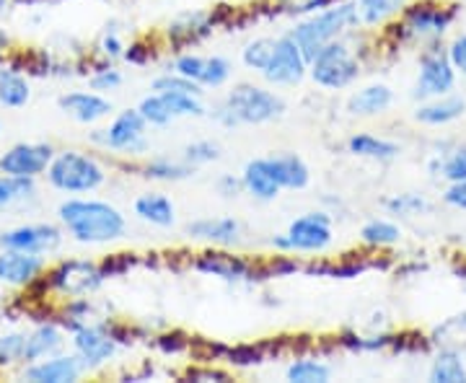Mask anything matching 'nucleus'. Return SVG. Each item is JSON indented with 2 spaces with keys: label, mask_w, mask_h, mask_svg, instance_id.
Masks as SVG:
<instances>
[{
  "label": "nucleus",
  "mask_w": 466,
  "mask_h": 383,
  "mask_svg": "<svg viewBox=\"0 0 466 383\" xmlns=\"http://www.w3.org/2000/svg\"><path fill=\"white\" fill-rule=\"evenodd\" d=\"M459 18V5L446 0H410L400 16L386 24V39L397 47L443 42Z\"/></svg>",
  "instance_id": "f257e3e1"
},
{
  "label": "nucleus",
  "mask_w": 466,
  "mask_h": 383,
  "mask_svg": "<svg viewBox=\"0 0 466 383\" xmlns=\"http://www.w3.org/2000/svg\"><path fill=\"white\" fill-rule=\"evenodd\" d=\"M57 217L78 244H112L127 234V217L112 202L70 197L57 207Z\"/></svg>",
  "instance_id": "f03ea898"
},
{
  "label": "nucleus",
  "mask_w": 466,
  "mask_h": 383,
  "mask_svg": "<svg viewBox=\"0 0 466 383\" xmlns=\"http://www.w3.org/2000/svg\"><path fill=\"white\" fill-rule=\"evenodd\" d=\"M288 112L285 99L259 84H236L218 101L216 106L210 109V117L216 119L220 127L226 130H236V127H259V125H269L283 119Z\"/></svg>",
  "instance_id": "7ed1b4c3"
},
{
  "label": "nucleus",
  "mask_w": 466,
  "mask_h": 383,
  "mask_svg": "<svg viewBox=\"0 0 466 383\" xmlns=\"http://www.w3.org/2000/svg\"><path fill=\"white\" fill-rule=\"evenodd\" d=\"M358 29H363V26H360L355 0H337L317 14H309L296 21V26L288 34L299 42L306 60H311L321 47H327L334 39H342Z\"/></svg>",
  "instance_id": "20e7f679"
},
{
  "label": "nucleus",
  "mask_w": 466,
  "mask_h": 383,
  "mask_svg": "<svg viewBox=\"0 0 466 383\" xmlns=\"http://www.w3.org/2000/svg\"><path fill=\"white\" fill-rule=\"evenodd\" d=\"M360 76H363V57L355 47V32L329 42L309 60V78L324 91H345L358 84Z\"/></svg>",
  "instance_id": "39448f33"
},
{
  "label": "nucleus",
  "mask_w": 466,
  "mask_h": 383,
  "mask_svg": "<svg viewBox=\"0 0 466 383\" xmlns=\"http://www.w3.org/2000/svg\"><path fill=\"white\" fill-rule=\"evenodd\" d=\"M50 186L66 195H91L106 182V168L96 156L84 150H60L45 171Z\"/></svg>",
  "instance_id": "423d86ee"
},
{
  "label": "nucleus",
  "mask_w": 466,
  "mask_h": 383,
  "mask_svg": "<svg viewBox=\"0 0 466 383\" xmlns=\"http://www.w3.org/2000/svg\"><path fill=\"white\" fill-rule=\"evenodd\" d=\"M334 244V216L329 210H311L293 217L285 234L269 238L278 254H324Z\"/></svg>",
  "instance_id": "0eeeda50"
},
{
  "label": "nucleus",
  "mask_w": 466,
  "mask_h": 383,
  "mask_svg": "<svg viewBox=\"0 0 466 383\" xmlns=\"http://www.w3.org/2000/svg\"><path fill=\"white\" fill-rule=\"evenodd\" d=\"M91 146L125 158H143L150 148L148 122L137 112V106L122 109L106 127H96L91 133Z\"/></svg>",
  "instance_id": "6e6552de"
},
{
  "label": "nucleus",
  "mask_w": 466,
  "mask_h": 383,
  "mask_svg": "<svg viewBox=\"0 0 466 383\" xmlns=\"http://www.w3.org/2000/svg\"><path fill=\"white\" fill-rule=\"evenodd\" d=\"M104 283H106L104 269L91 259H63L50 269H45L42 275V285L66 300L94 296Z\"/></svg>",
  "instance_id": "1a4fd4ad"
},
{
  "label": "nucleus",
  "mask_w": 466,
  "mask_h": 383,
  "mask_svg": "<svg viewBox=\"0 0 466 383\" xmlns=\"http://www.w3.org/2000/svg\"><path fill=\"white\" fill-rule=\"evenodd\" d=\"M456 81H459V73L451 66L443 42H433V45L420 47L417 78L415 86H412V99L417 104L428 99H438V96H446L451 91H456Z\"/></svg>",
  "instance_id": "9d476101"
},
{
  "label": "nucleus",
  "mask_w": 466,
  "mask_h": 383,
  "mask_svg": "<svg viewBox=\"0 0 466 383\" xmlns=\"http://www.w3.org/2000/svg\"><path fill=\"white\" fill-rule=\"evenodd\" d=\"M306 76H309V60L299 47V42L290 34L278 36L272 57L262 70L265 84L272 88H293V86L303 84Z\"/></svg>",
  "instance_id": "9b49d317"
},
{
  "label": "nucleus",
  "mask_w": 466,
  "mask_h": 383,
  "mask_svg": "<svg viewBox=\"0 0 466 383\" xmlns=\"http://www.w3.org/2000/svg\"><path fill=\"white\" fill-rule=\"evenodd\" d=\"M192 269H198L208 277H218V280H226V283H257V280H265V272L262 265H254L247 257H238L226 249H210L198 254L192 259Z\"/></svg>",
  "instance_id": "f8f14e48"
},
{
  "label": "nucleus",
  "mask_w": 466,
  "mask_h": 383,
  "mask_svg": "<svg viewBox=\"0 0 466 383\" xmlns=\"http://www.w3.org/2000/svg\"><path fill=\"white\" fill-rule=\"evenodd\" d=\"M223 8L226 5H218L213 11H184L177 18H171L167 24V32H164L167 42L177 52L200 45L226 21Z\"/></svg>",
  "instance_id": "ddd939ff"
},
{
  "label": "nucleus",
  "mask_w": 466,
  "mask_h": 383,
  "mask_svg": "<svg viewBox=\"0 0 466 383\" xmlns=\"http://www.w3.org/2000/svg\"><path fill=\"white\" fill-rule=\"evenodd\" d=\"M119 348H122V345H119L115 337H112V332H109L106 318L88 321L81 329L73 332V352H76L78 360L84 363L86 373L106 366V363L115 358Z\"/></svg>",
  "instance_id": "4468645a"
},
{
  "label": "nucleus",
  "mask_w": 466,
  "mask_h": 383,
  "mask_svg": "<svg viewBox=\"0 0 466 383\" xmlns=\"http://www.w3.org/2000/svg\"><path fill=\"white\" fill-rule=\"evenodd\" d=\"M55 153L50 143H16L0 156V174L36 179L47 171Z\"/></svg>",
  "instance_id": "2eb2a0df"
},
{
  "label": "nucleus",
  "mask_w": 466,
  "mask_h": 383,
  "mask_svg": "<svg viewBox=\"0 0 466 383\" xmlns=\"http://www.w3.org/2000/svg\"><path fill=\"white\" fill-rule=\"evenodd\" d=\"M63 244V231L50 223H29V226H16L5 234H0V249L24 251V254H42L47 257L52 251L60 249Z\"/></svg>",
  "instance_id": "dca6fc26"
},
{
  "label": "nucleus",
  "mask_w": 466,
  "mask_h": 383,
  "mask_svg": "<svg viewBox=\"0 0 466 383\" xmlns=\"http://www.w3.org/2000/svg\"><path fill=\"white\" fill-rule=\"evenodd\" d=\"M47 262L42 254H24V251H0V285L8 287H32L42 280Z\"/></svg>",
  "instance_id": "f3484780"
},
{
  "label": "nucleus",
  "mask_w": 466,
  "mask_h": 383,
  "mask_svg": "<svg viewBox=\"0 0 466 383\" xmlns=\"http://www.w3.org/2000/svg\"><path fill=\"white\" fill-rule=\"evenodd\" d=\"M57 106L66 112L67 117L76 119L78 125H96L101 119H106L115 106L106 94H99V91H70V94H63L57 99Z\"/></svg>",
  "instance_id": "a211bd4d"
},
{
  "label": "nucleus",
  "mask_w": 466,
  "mask_h": 383,
  "mask_svg": "<svg viewBox=\"0 0 466 383\" xmlns=\"http://www.w3.org/2000/svg\"><path fill=\"white\" fill-rule=\"evenodd\" d=\"M86 373L78 355H60L55 352L45 360H36L24 368V378L32 383H76Z\"/></svg>",
  "instance_id": "6ab92c4d"
},
{
  "label": "nucleus",
  "mask_w": 466,
  "mask_h": 383,
  "mask_svg": "<svg viewBox=\"0 0 466 383\" xmlns=\"http://www.w3.org/2000/svg\"><path fill=\"white\" fill-rule=\"evenodd\" d=\"M184 231L195 241H205V244H213L220 249H228V247H236L241 241L244 226L233 216L198 217V220H189Z\"/></svg>",
  "instance_id": "aec40b11"
},
{
  "label": "nucleus",
  "mask_w": 466,
  "mask_h": 383,
  "mask_svg": "<svg viewBox=\"0 0 466 383\" xmlns=\"http://www.w3.org/2000/svg\"><path fill=\"white\" fill-rule=\"evenodd\" d=\"M466 115V99L459 94H446L438 99L420 101L415 109V122L425 125V127H449L453 122Z\"/></svg>",
  "instance_id": "412c9836"
},
{
  "label": "nucleus",
  "mask_w": 466,
  "mask_h": 383,
  "mask_svg": "<svg viewBox=\"0 0 466 383\" xmlns=\"http://www.w3.org/2000/svg\"><path fill=\"white\" fill-rule=\"evenodd\" d=\"M394 99L397 94L391 91V86L368 84L350 94L348 112L352 117H381L394 106Z\"/></svg>",
  "instance_id": "4be33fe9"
},
{
  "label": "nucleus",
  "mask_w": 466,
  "mask_h": 383,
  "mask_svg": "<svg viewBox=\"0 0 466 383\" xmlns=\"http://www.w3.org/2000/svg\"><path fill=\"white\" fill-rule=\"evenodd\" d=\"M66 345V329L60 327V321H45L39 327H34L32 332L26 334V342H24V363H36V360H45L55 352L63 350Z\"/></svg>",
  "instance_id": "5701e85b"
},
{
  "label": "nucleus",
  "mask_w": 466,
  "mask_h": 383,
  "mask_svg": "<svg viewBox=\"0 0 466 383\" xmlns=\"http://www.w3.org/2000/svg\"><path fill=\"white\" fill-rule=\"evenodd\" d=\"M267 164L272 168L275 179L283 189H290V192H300L311 184V168L309 164L300 158L299 153L293 150H280V153H272L267 156Z\"/></svg>",
  "instance_id": "b1692460"
},
{
  "label": "nucleus",
  "mask_w": 466,
  "mask_h": 383,
  "mask_svg": "<svg viewBox=\"0 0 466 383\" xmlns=\"http://www.w3.org/2000/svg\"><path fill=\"white\" fill-rule=\"evenodd\" d=\"M241 182H244V195H249L257 202H275L280 197L283 186L278 184L272 168L265 158H251L241 171Z\"/></svg>",
  "instance_id": "393cba45"
},
{
  "label": "nucleus",
  "mask_w": 466,
  "mask_h": 383,
  "mask_svg": "<svg viewBox=\"0 0 466 383\" xmlns=\"http://www.w3.org/2000/svg\"><path fill=\"white\" fill-rule=\"evenodd\" d=\"M350 156L355 158H366V161H376V164H391L401 156V146L373 133H355L350 135L345 143Z\"/></svg>",
  "instance_id": "a878e982"
},
{
  "label": "nucleus",
  "mask_w": 466,
  "mask_h": 383,
  "mask_svg": "<svg viewBox=\"0 0 466 383\" xmlns=\"http://www.w3.org/2000/svg\"><path fill=\"white\" fill-rule=\"evenodd\" d=\"M133 213L137 220L153 228H171L177 223V205L164 192H143L140 197H135Z\"/></svg>",
  "instance_id": "bb28decb"
},
{
  "label": "nucleus",
  "mask_w": 466,
  "mask_h": 383,
  "mask_svg": "<svg viewBox=\"0 0 466 383\" xmlns=\"http://www.w3.org/2000/svg\"><path fill=\"white\" fill-rule=\"evenodd\" d=\"M135 171H140V176L146 179H153V182H164V184H177L187 182L198 174V168L189 166L184 158H168V156H156V158H148L143 161L140 166H130Z\"/></svg>",
  "instance_id": "cd10ccee"
},
{
  "label": "nucleus",
  "mask_w": 466,
  "mask_h": 383,
  "mask_svg": "<svg viewBox=\"0 0 466 383\" xmlns=\"http://www.w3.org/2000/svg\"><path fill=\"white\" fill-rule=\"evenodd\" d=\"M431 383H466V352L459 348H438L428 368Z\"/></svg>",
  "instance_id": "c85d7f7f"
},
{
  "label": "nucleus",
  "mask_w": 466,
  "mask_h": 383,
  "mask_svg": "<svg viewBox=\"0 0 466 383\" xmlns=\"http://www.w3.org/2000/svg\"><path fill=\"white\" fill-rule=\"evenodd\" d=\"M358 238L360 244L370 251H383V249H394L397 244H401V226L391 217H370L360 226L358 231Z\"/></svg>",
  "instance_id": "c756f323"
},
{
  "label": "nucleus",
  "mask_w": 466,
  "mask_h": 383,
  "mask_svg": "<svg viewBox=\"0 0 466 383\" xmlns=\"http://www.w3.org/2000/svg\"><path fill=\"white\" fill-rule=\"evenodd\" d=\"M428 171L435 179H443L446 184L466 179V146H449L443 150H435L428 161Z\"/></svg>",
  "instance_id": "7c9ffc66"
},
{
  "label": "nucleus",
  "mask_w": 466,
  "mask_h": 383,
  "mask_svg": "<svg viewBox=\"0 0 466 383\" xmlns=\"http://www.w3.org/2000/svg\"><path fill=\"white\" fill-rule=\"evenodd\" d=\"M410 0H355L363 29H381L400 16Z\"/></svg>",
  "instance_id": "2f4dec72"
},
{
  "label": "nucleus",
  "mask_w": 466,
  "mask_h": 383,
  "mask_svg": "<svg viewBox=\"0 0 466 383\" xmlns=\"http://www.w3.org/2000/svg\"><path fill=\"white\" fill-rule=\"evenodd\" d=\"M32 99L29 78L18 67H3L0 70V106L5 109H21Z\"/></svg>",
  "instance_id": "473e14b6"
},
{
  "label": "nucleus",
  "mask_w": 466,
  "mask_h": 383,
  "mask_svg": "<svg viewBox=\"0 0 466 383\" xmlns=\"http://www.w3.org/2000/svg\"><path fill=\"white\" fill-rule=\"evenodd\" d=\"M288 383H329L332 381V366L317 355H299L290 366L285 368Z\"/></svg>",
  "instance_id": "72a5a7b5"
},
{
  "label": "nucleus",
  "mask_w": 466,
  "mask_h": 383,
  "mask_svg": "<svg viewBox=\"0 0 466 383\" xmlns=\"http://www.w3.org/2000/svg\"><path fill=\"white\" fill-rule=\"evenodd\" d=\"M394 332H373V334H358L352 329H342L337 334V345L348 352H383L394 348Z\"/></svg>",
  "instance_id": "f704fd0d"
},
{
  "label": "nucleus",
  "mask_w": 466,
  "mask_h": 383,
  "mask_svg": "<svg viewBox=\"0 0 466 383\" xmlns=\"http://www.w3.org/2000/svg\"><path fill=\"white\" fill-rule=\"evenodd\" d=\"M383 210L394 217H417L433 210V202L417 192H400L383 200Z\"/></svg>",
  "instance_id": "c9c22d12"
},
{
  "label": "nucleus",
  "mask_w": 466,
  "mask_h": 383,
  "mask_svg": "<svg viewBox=\"0 0 466 383\" xmlns=\"http://www.w3.org/2000/svg\"><path fill=\"white\" fill-rule=\"evenodd\" d=\"M34 197H36V179L0 174V207L24 205V202L34 200Z\"/></svg>",
  "instance_id": "e433bc0d"
},
{
  "label": "nucleus",
  "mask_w": 466,
  "mask_h": 383,
  "mask_svg": "<svg viewBox=\"0 0 466 383\" xmlns=\"http://www.w3.org/2000/svg\"><path fill=\"white\" fill-rule=\"evenodd\" d=\"M431 342L438 348H459L466 352V311L456 314V317L446 318L433 334Z\"/></svg>",
  "instance_id": "4c0bfd02"
},
{
  "label": "nucleus",
  "mask_w": 466,
  "mask_h": 383,
  "mask_svg": "<svg viewBox=\"0 0 466 383\" xmlns=\"http://www.w3.org/2000/svg\"><path fill=\"white\" fill-rule=\"evenodd\" d=\"M137 112L148 122V127H158V130H164V127H168L177 119L171 115L167 99L158 91H150L148 96H143L140 104H137Z\"/></svg>",
  "instance_id": "58836bf2"
},
{
  "label": "nucleus",
  "mask_w": 466,
  "mask_h": 383,
  "mask_svg": "<svg viewBox=\"0 0 466 383\" xmlns=\"http://www.w3.org/2000/svg\"><path fill=\"white\" fill-rule=\"evenodd\" d=\"M272 50H275V36H257V39H251V42L244 45L241 63H244V67H249V70L262 76V70H265L269 57H272Z\"/></svg>",
  "instance_id": "ea45409f"
},
{
  "label": "nucleus",
  "mask_w": 466,
  "mask_h": 383,
  "mask_svg": "<svg viewBox=\"0 0 466 383\" xmlns=\"http://www.w3.org/2000/svg\"><path fill=\"white\" fill-rule=\"evenodd\" d=\"M167 99L171 115L179 117H205L208 115V106L202 104V96L198 94H187V91H167L161 94Z\"/></svg>",
  "instance_id": "a19ab883"
},
{
  "label": "nucleus",
  "mask_w": 466,
  "mask_h": 383,
  "mask_svg": "<svg viewBox=\"0 0 466 383\" xmlns=\"http://www.w3.org/2000/svg\"><path fill=\"white\" fill-rule=\"evenodd\" d=\"M233 76V66L228 57L223 55H210L205 60V70L200 76V86L205 91H216V88H223V86L231 81Z\"/></svg>",
  "instance_id": "79ce46f5"
},
{
  "label": "nucleus",
  "mask_w": 466,
  "mask_h": 383,
  "mask_svg": "<svg viewBox=\"0 0 466 383\" xmlns=\"http://www.w3.org/2000/svg\"><path fill=\"white\" fill-rule=\"evenodd\" d=\"M220 156H223V148H220V143L210 140V137H205V140H195V143L184 146V150H182L184 161H187L189 166H195V168L210 166V164L220 161Z\"/></svg>",
  "instance_id": "37998d69"
},
{
  "label": "nucleus",
  "mask_w": 466,
  "mask_h": 383,
  "mask_svg": "<svg viewBox=\"0 0 466 383\" xmlns=\"http://www.w3.org/2000/svg\"><path fill=\"white\" fill-rule=\"evenodd\" d=\"M153 339V348L164 355H182V352L192 350V337H187L179 329H167V332L150 334Z\"/></svg>",
  "instance_id": "c03bdc74"
},
{
  "label": "nucleus",
  "mask_w": 466,
  "mask_h": 383,
  "mask_svg": "<svg viewBox=\"0 0 466 383\" xmlns=\"http://www.w3.org/2000/svg\"><path fill=\"white\" fill-rule=\"evenodd\" d=\"M205 60H208V57H205V55H198V52H179V55L171 60L168 70H174V73H179L184 78L200 84V76L202 70H205Z\"/></svg>",
  "instance_id": "a18cd8bd"
},
{
  "label": "nucleus",
  "mask_w": 466,
  "mask_h": 383,
  "mask_svg": "<svg viewBox=\"0 0 466 383\" xmlns=\"http://www.w3.org/2000/svg\"><path fill=\"white\" fill-rule=\"evenodd\" d=\"M265 360V348L262 345H236L226 350L223 363H228L233 368H251L259 366Z\"/></svg>",
  "instance_id": "49530a36"
},
{
  "label": "nucleus",
  "mask_w": 466,
  "mask_h": 383,
  "mask_svg": "<svg viewBox=\"0 0 466 383\" xmlns=\"http://www.w3.org/2000/svg\"><path fill=\"white\" fill-rule=\"evenodd\" d=\"M24 342L26 334L11 332L0 337V368H11L16 363H24Z\"/></svg>",
  "instance_id": "de8ad7c7"
},
{
  "label": "nucleus",
  "mask_w": 466,
  "mask_h": 383,
  "mask_svg": "<svg viewBox=\"0 0 466 383\" xmlns=\"http://www.w3.org/2000/svg\"><path fill=\"white\" fill-rule=\"evenodd\" d=\"M125 42H122V36H119V29H116V24H106V29L101 34L99 45H96V50H99L101 60H106V63H116V60H122V55H125Z\"/></svg>",
  "instance_id": "09e8293b"
},
{
  "label": "nucleus",
  "mask_w": 466,
  "mask_h": 383,
  "mask_svg": "<svg viewBox=\"0 0 466 383\" xmlns=\"http://www.w3.org/2000/svg\"><path fill=\"white\" fill-rule=\"evenodd\" d=\"M122 84H125V76H122V70H116L115 66L96 67V70L91 73V78H88V86H91L94 91H99V94L116 91Z\"/></svg>",
  "instance_id": "8fccbe9b"
},
{
  "label": "nucleus",
  "mask_w": 466,
  "mask_h": 383,
  "mask_svg": "<svg viewBox=\"0 0 466 383\" xmlns=\"http://www.w3.org/2000/svg\"><path fill=\"white\" fill-rule=\"evenodd\" d=\"M272 3L283 14H290V16H309V14H317L321 8L332 5L337 0H272Z\"/></svg>",
  "instance_id": "3c124183"
},
{
  "label": "nucleus",
  "mask_w": 466,
  "mask_h": 383,
  "mask_svg": "<svg viewBox=\"0 0 466 383\" xmlns=\"http://www.w3.org/2000/svg\"><path fill=\"white\" fill-rule=\"evenodd\" d=\"M300 265L293 259V257H288V254H278L275 251V257L262 265V272H265V280L269 277H288V275H293V272H299Z\"/></svg>",
  "instance_id": "603ef678"
},
{
  "label": "nucleus",
  "mask_w": 466,
  "mask_h": 383,
  "mask_svg": "<svg viewBox=\"0 0 466 383\" xmlns=\"http://www.w3.org/2000/svg\"><path fill=\"white\" fill-rule=\"evenodd\" d=\"M446 55H449L453 70L461 78H466V32H459L451 36L449 45H446Z\"/></svg>",
  "instance_id": "864d4df0"
},
{
  "label": "nucleus",
  "mask_w": 466,
  "mask_h": 383,
  "mask_svg": "<svg viewBox=\"0 0 466 383\" xmlns=\"http://www.w3.org/2000/svg\"><path fill=\"white\" fill-rule=\"evenodd\" d=\"M153 57H156V50L150 47V42H146V39H135V42H130V45L125 47V55H122V60L130 63V66H148Z\"/></svg>",
  "instance_id": "5fc2aeb1"
},
{
  "label": "nucleus",
  "mask_w": 466,
  "mask_h": 383,
  "mask_svg": "<svg viewBox=\"0 0 466 383\" xmlns=\"http://www.w3.org/2000/svg\"><path fill=\"white\" fill-rule=\"evenodd\" d=\"M184 378L198 383H223L228 381L231 376H228V370H220V368H213V363H205V366L200 368H189V370L184 373Z\"/></svg>",
  "instance_id": "6e6d98bb"
},
{
  "label": "nucleus",
  "mask_w": 466,
  "mask_h": 383,
  "mask_svg": "<svg viewBox=\"0 0 466 383\" xmlns=\"http://www.w3.org/2000/svg\"><path fill=\"white\" fill-rule=\"evenodd\" d=\"M216 189L220 197L226 200H236L244 195V182H241V174H220L216 182Z\"/></svg>",
  "instance_id": "4d7b16f0"
},
{
  "label": "nucleus",
  "mask_w": 466,
  "mask_h": 383,
  "mask_svg": "<svg viewBox=\"0 0 466 383\" xmlns=\"http://www.w3.org/2000/svg\"><path fill=\"white\" fill-rule=\"evenodd\" d=\"M135 265H137V257H135V254H112L109 259L101 262V269H104L106 277H116V275L127 272V269Z\"/></svg>",
  "instance_id": "13d9d810"
},
{
  "label": "nucleus",
  "mask_w": 466,
  "mask_h": 383,
  "mask_svg": "<svg viewBox=\"0 0 466 383\" xmlns=\"http://www.w3.org/2000/svg\"><path fill=\"white\" fill-rule=\"evenodd\" d=\"M441 200H443V205L453 207V210H466V179L446 184V189H443Z\"/></svg>",
  "instance_id": "bf43d9fd"
},
{
  "label": "nucleus",
  "mask_w": 466,
  "mask_h": 383,
  "mask_svg": "<svg viewBox=\"0 0 466 383\" xmlns=\"http://www.w3.org/2000/svg\"><path fill=\"white\" fill-rule=\"evenodd\" d=\"M453 272H456V277L464 283V293H466V262H461V265H456L453 267Z\"/></svg>",
  "instance_id": "052dcab7"
},
{
  "label": "nucleus",
  "mask_w": 466,
  "mask_h": 383,
  "mask_svg": "<svg viewBox=\"0 0 466 383\" xmlns=\"http://www.w3.org/2000/svg\"><path fill=\"white\" fill-rule=\"evenodd\" d=\"M5 47H8V36L5 32H0V63L5 60Z\"/></svg>",
  "instance_id": "680f3d73"
},
{
  "label": "nucleus",
  "mask_w": 466,
  "mask_h": 383,
  "mask_svg": "<svg viewBox=\"0 0 466 383\" xmlns=\"http://www.w3.org/2000/svg\"><path fill=\"white\" fill-rule=\"evenodd\" d=\"M0 130H3V125H0Z\"/></svg>",
  "instance_id": "e2e57ef3"
}]
</instances>
